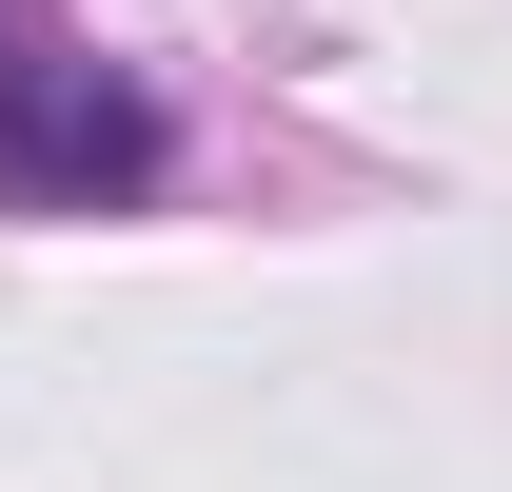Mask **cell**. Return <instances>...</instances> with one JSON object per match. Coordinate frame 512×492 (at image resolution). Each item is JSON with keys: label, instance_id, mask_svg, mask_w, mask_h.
I'll return each instance as SVG.
<instances>
[{"label": "cell", "instance_id": "obj_1", "mask_svg": "<svg viewBox=\"0 0 512 492\" xmlns=\"http://www.w3.org/2000/svg\"><path fill=\"white\" fill-rule=\"evenodd\" d=\"M158 178V119H138L119 79L79 60L40 0H0V197H40V217H99V197Z\"/></svg>", "mask_w": 512, "mask_h": 492}]
</instances>
